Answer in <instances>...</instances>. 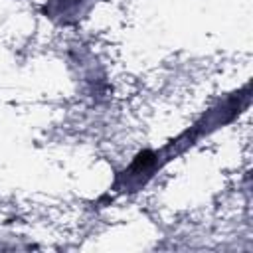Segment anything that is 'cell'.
Returning <instances> with one entry per match:
<instances>
[{"label": "cell", "mask_w": 253, "mask_h": 253, "mask_svg": "<svg viewBox=\"0 0 253 253\" xmlns=\"http://www.w3.org/2000/svg\"><path fill=\"white\" fill-rule=\"evenodd\" d=\"M97 0H47L42 8L43 16L57 24H75L81 20Z\"/></svg>", "instance_id": "obj_2"}, {"label": "cell", "mask_w": 253, "mask_h": 253, "mask_svg": "<svg viewBox=\"0 0 253 253\" xmlns=\"http://www.w3.org/2000/svg\"><path fill=\"white\" fill-rule=\"evenodd\" d=\"M249 105V83L239 89L237 93H231L223 101H217L211 109H208L192 126H188L184 132H180L176 138L168 140L158 150H142L138 152L132 162L117 174L111 192L113 194H132L138 192L142 186H146L170 160L184 154L188 148H192L200 138L211 134L213 130L221 128L223 125L233 123Z\"/></svg>", "instance_id": "obj_1"}]
</instances>
